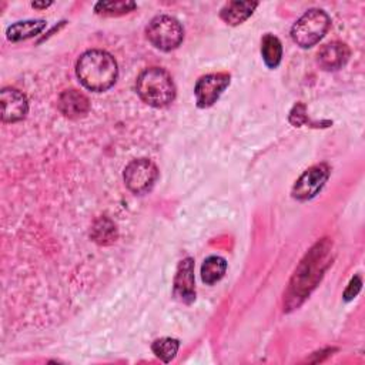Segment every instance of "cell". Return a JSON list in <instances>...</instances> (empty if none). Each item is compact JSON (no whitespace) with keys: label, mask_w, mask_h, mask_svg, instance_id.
I'll use <instances>...</instances> for the list:
<instances>
[{"label":"cell","mask_w":365,"mask_h":365,"mask_svg":"<svg viewBox=\"0 0 365 365\" xmlns=\"http://www.w3.org/2000/svg\"><path fill=\"white\" fill-rule=\"evenodd\" d=\"M331 251L332 242L328 238H324L305 254V257L297 267L289 281V287L285 292L284 307L287 311L298 308L318 285L325 269L329 265Z\"/></svg>","instance_id":"obj_1"},{"label":"cell","mask_w":365,"mask_h":365,"mask_svg":"<svg viewBox=\"0 0 365 365\" xmlns=\"http://www.w3.org/2000/svg\"><path fill=\"white\" fill-rule=\"evenodd\" d=\"M76 74L86 88L100 93L108 90L115 83L118 68L110 53L88 50L77 60Z\"/></svg>","instance_id":"obj_2"},{"label":"cell","mask_w":365,"mask_h":365,"mask_svg":"<svg viewBox=\"0 0 365 365\" xmlns=\"http://www.w3.org/2000/svg\"><path fill=\"white\" fill-rule=\"evenodd\" d=\"M135 88L140 98L153 107H165L175 97L174 81L161 67H150L141 71Z\"/></svg>","instance_id":"obj_3"},{"label":"cell","mask_w":365,"mask_h":365,"mask_svg":"<svg viewBox=\"0 0 365 365\" xmlns=\"http://www.w3.org/2000/svg\"><path fill=\"white\" fill-rule=\"evenodd\" d=\"M331 26L329 16L321 9H311L305 11L292 26L291 37L302 48L317 44L328 31Z\"/></svg>","instance_id":"obj_4"},{"label":"cell","mask_w":365,"mask_h":365,"mask_svg":"<svg viewBox=\"0 0 365 365\" xmlns=\"http://www.w3.org/2000/svg\"><path fill=\"white\" fill-rule=\"evenodd\" d=\"M145 34L154 47L163 51H170L181 44L184 38V29L177 19L161 14L148 23Z\"/></svg>","instance_id":"obj_5"},{"label":"cell","mask_w":365,"mask_h":365,"mask_svg":"<svg viewBox=\"0 0 365 365\" xmlns=\"http://www.w3.org/2000/svg\"><path fill=\"white\" fill-rule=\"evenodd\" d=\"M158 178L157 165L148 158H137L124 168V182L134 194L150 191Z\"/></svg>","instance_id":"obj_6"},{"label":"cell","mask_w":365,"mask_h":365,"mask_svg":"<svg viewBox=\"0 0 365 365\" xmlns=\"http://www.w3.org/2000/svg\"><path fill=\"white\" fill-rule=\"evenodd\" d=\"M329 177V167L327 164H317L309 167L302 175L295 181L292 187V197L299 201H307L314 198L325 185Z\"/></svg>","instance_id":"obj_7"},{"label":"cell","mask_w":365,"mask_h":365,"mask_svg":"<svg viewBox=\"0 0 365 365\" xmlns=\"http://www.w3.org/2000/svg\"><path fill=\"white\" fill-rule=\"evenodd\" d=\"M230 84V74L212 73L202 76L194 88L197 106L201 108L212 106Z\"/></svg>","instance_id":"obj_8"},{"label":"cell","mask_w":365,"mask_h":365,"mask_svg":"<svg viewBox=\"0 0 365 365\" xmlns=\"http://www.w3.org/2000/svg\"><path fill=\"white\" fill-rule=\"evenodd\" d=\"M1 120L4 123H16L23 120L29 111L27 97L17 88L6 87L0 93Z\"/></svg>","instance_id":"obj_9"},{"label":"cell","mask_w":365,"mask_h":365,"mask_svg":"<svg viewBox=\"0 0 365 365\" xmlns=\"http://www.w3.org/2000/svg\"><path fill=\"white\" fill-rule=\"evenodd\" d=\"M174 297L182 304H191L195 299L194 259L187 257L180 261L174 278Z\"/></svg>","instance_id":"obj_10"},{"label":"cell","mask_w":365,"mask_h":365,"mask_svg":"<svg viewBox=\"0 0 365 365\" xmlns=\"http://www.w3.org/2000/svg\"><path fill=\"white\" fill-rule=\"evenodd\" d=\"M349 48L341 41H331L321 47L317 54V61L321 68L327 71H335L344 67L349 58Z\"/></svg>","instance_id":"obj_11"},{"label":"cell","mask_w":365,"mask_h":365,"mask_svg":"<svg viewBox=\"0 0 365 365\" xmlns=\"http://www.w3.org/2000/svg\"><path fill=\"white\" fill-rule=\"evenodd\" d=\"M60 113L71 120H77L84 117L90 110V101L86 94L70 88L64 90L57 101Z\"/></svg>","instance_id":"obj_12"},{"label":"cell","mask_w":365,"mask_h":365,"mask_svg":"<svg viewBox=\"0 0 365 365\" xmlns=\"http://www.w3.org/2000/svg\"><path fill=\"white\" fill-rule=\"evenodd\" d=\"M257 6V1H228L221 9L220 17L230 26H238L254 13Z\"/></svg>","instance_id":"obj_13"},{"label":"cell","mask_w":365,"mask_h":365,"mask_svg":"<svg viewBox=\"0 0 365 365\" xmlns=\"http://www.w3.org/2000/svg\"><path fill=\"white\" fill-rule=\"evenodd\" d=\"M46 29V21L44 20H23V21H16L11 26H9L6 36L10 41H21L31 38L37 34H40Z\"/></svg>","instance_id":"obj_14"},{"label":"cell","mask_w":365,"mask_h":365,"mask_svg":"<svg viewBox=\"0 0 365 365\" xmlns=\"http://www.w3.org/2000/svg\"><path fill=\"white\" fill-rule=\"evenodd\" d=\"M227 271V261L222 257L218 255H210L208 258L204 259L201 265V279L212 285L217 281H220Z\"/></svg>","instance_id":"obj_15"},{"label":"cell","mask_w":365,"mask_h":365,"mask_svg":"<svg viewBox=\"0 0 365 365\" xmlns=\"http://www.w3.org/2000/svg\"><path fill=\"white\" fill-rule=\"evenodd\" d=\"M117 228L115 224L107 218V217H100L98 220L94 221L93 228H91V238L100 244V245H110L117 240Z\"/></svg>","instance_id":"obj_16"},{"label":"cell","mask_w":365,"mask_h":365,"mask_svg":"<svg viewBox=\"0 0 365 365\" xmlns=\"http://www.w3.org/2000/svg\"><path fill=\"white\" fill-rule=\"evenodd\" d=\"M261 54L264 63L269 68H275L282 57V46L278 37L271 33H267L261 40Z\"/></svg>","instance_id":"obj_17"},{"label":"cell","mask_w":365,"mask_h":365,"mask_svg":"<svg viewBox=\"0 0 365 365\" xmlns=\"http://www.w3.org/2000/svg\"><path fill=\"white\" fill-rule=\"evenodd\" d=\"M137 4L130 0H115V1H98L94 6L97 14L101 16H121L134 10Z\"/></svg>","instance_id":"obj_18"},{"label":"cell","mask_w":365,"mask_h":365,"mask_svg":"<svg viewBox=\"0 0 365 365\" xmlns=\"http://www.w3.org/2000/svg\"><path fill=\"white\" fill-rule=\"evenodd\" d=\"M180 342L174 338H160L153 344V352L164 362H170L178 351Z\"/></svg>","instance_id":"obj_19"},{"label":"cell","mask_w":365,"mask_h":365,"mask_svg":"<svg viewBox=\"0 0 365 365\" xmlns=\"http://www.w3.org/2000/svg\"><path fill=\"white\" fill-rule=\"evenodd\" d=\"M289 121L295 125V127H299L302 123H307L308 118H307V114H305V106L304 104H297L291 114H289Z\"/></svg>","instance_id":"obj_20"},{"label":"cell","mask_w":365,"mask_h":365,"mask_svg":"<svg viewBox=\"0 0 365 365\" xmlns=\"http://www.w3.org/2000/svg\"><path fill=\"white\" fill-rule=\"evenodd\" d=\"M361 289V278L359 277H354L348 285V288L344 292V298L345 301H351L352 298H355V295L358 294V291Z\"/></svg>","instance_id":"obj_21"},{"label":"cell","mask_w":365,"mask_h":365,"mask_svg":"<svg viewBox=\"0 0 365 365\" xmlns=\"http://www.w3.org/2000/svg\"><path fill=\"white\" fill-rule=\"evenodd\" d=\"M50 4H51V3H36V1L31 3V6L36 7V9H43V7H47V6H50Z\"/></svg>","instance_id":"obj_22"}]
</instances>
